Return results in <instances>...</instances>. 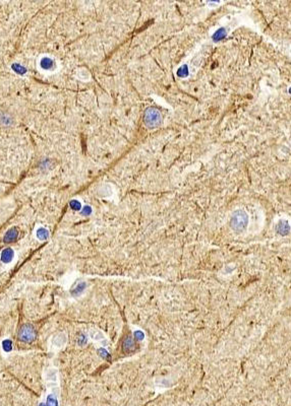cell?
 <instances>
[{
  "label": "cell",
  "mask_w": 291,
  "mask_h": 406,
  "mask_svg": "<svg viewBox=\"0 0 291 406\" xmlns=\"http://www.w3.org/2000/svg\"><path fill=\"white\" fill-rule=\"evenodd\" d=\"M2 347L4 349V351L9 352L12 349V343L10 340H4L2 342Z\"/></svg>",
  "instance_id": "11"
},
{
  "label": "cell",
  "mask_w": 291,
  "mask_h": 406,
  "mask_svg": "<svg viewBox=\"0 0 291 406\" xmlns=\"http://www.w3.org/2000/svg\"><path fill=\"white\" fill-rule=\"evenodd\" d=\"M11 68H12V70H14L15 73H18V74H25V73L27 72V69H25L24 66H21V65H19V64H16V63L12 64Z\"/></svg>",
  "instance_id": "8"
},
{
  "label": "cell",
  "mask_w": 291,
  "mask_h": 406,
  "mask_svg": "<svg viewBox=\"0 0 291 406\" xmlns=\"http://www.w3.org/2000/svg\"><path fill=\"white\" fill-rule=\"evenodd\" d=\"M18 237H19V231L15 227H12L6 232L5 236L3 238V241L5 243H12V242H14L18 239Z\"/></svg>",
  "instance_id": "4"
},
{
  "label": "cell",
  "mask_w": 291,
  "mask_h": 406,
  "mask_svg": "<svg viewBox=\"0 0 291 406\" xmlns=\"http://www.w3.org/2000/svg\"><path fill=\"white\" fill-rule=\"evenodd\" d=\"M276 230H277V232H278V234H279V235H281V236H286V235H288V234H289V232H290V227H289V224H288V222H285V220H281V222H278Z\"/></svg>",
  "instance_id": "5"
},
{
  "label": "cell",
  "mask_w": 291,
  "mask_h": 406,
  "mask_svg": "<svg viewBox=\"0 0 291 406\" xmlns=\"http://www.w3.org/2000/svg\"><path fill=\"white\" fill-rule=\"evenodd\" d=\"M225 29H218V31L215 33V35L213 36V39L215 41H220V40H222L224 37H225Z\"/></svg>",
  "instance_id": "10"
},
{
  "label": "cell",
  "mask_w": 291,
  "mask_h": 406,
  "mask_svg": "<svg viewBox=\"0 0 291 406\" xmlns=\"http://www.w3.org/2000/svg\"><path fill=\"white\" fill-rule=\"evenodd\" d=\"M14 257V250L10 249V248H7L5 250H3V252L1 254V261L4 263H9L12 261Z\"/></svg>",
  "instance_id": "6"
},
{
  "label": "cell",
  "mask_w": 291,
  "mask_h": 406,
  "mask_svg": "<svg viewBox=\"0 0 291 406\" xmlns=\"http://www.w3.org/2000/svg\"><path fill=\"white\" fill-rule=\"evenodd\" d=\"M84 214H90L91 213V208H90L89 206H85V208H84V212H83Z\"/></svg>",
  "instance_id": "14"
},
{
  "label": "cell",
  "mask_w": 291,
  "mask_h": 406,
  "mask_svg": "<svg viewBox=\"0 0 291 406\" xmlns=\"http://www.w3.org/2000/svg\"><path fill=\"white\" fill-rule=\"evenodd\" d=\"M37 237L39 238L40 240H46L47 238L49 237V232H48V231L46 230V228L40 227L39 230L37 231Z\"/></svg>",
  "instance_id": "9"
},
{
  "label": "cell",
  "mask_w": 291,
  "mask_h": 406,
  "mask_svg": "<svg viewBox=\"0 0 291 406\" xmlns=\"http://www.w3.org/2000/svg\"><path fill=\"white\" fill-rule=\"evenodd\" d=\"M70 207L74 210H80V203L76 200H72L70 202Z\"/></svg>",
  "instance_id": "13"
},
{
  "label": "cell",
  "mask_w": 291,
  "mask_h": 406,
  "mask_svg": "<svg viewBox=\"0 0 291 406\" xmlns=\"http://www.w3.org/2000/svg\"><path fill=\"white\" fill-rule=\"evenodd\" d=\"M145 125L149 128H155L159 126L162 122V116L160 111H158L155 108H149L146 110L144 116Z\"/></svg>",
  "instance_id": "1"
},
{
  "label": "cell",
  "mask_w": 291,
  "mask_h": 406,
  "mask_svg": "<svg viewBox=\"0 0 291 406\" xmlns=\"http://www.w3.org/2000/svg\"><path fill=\"white\" fill-rule=\"evenodd\" d=\"M247 215L243 210H237L233 213L232 217H231V227L237 232H242L247 226Z\"/></svg>",
  "instance_id": "2"
},
{
  "label": "cell",
  "mask_w": 291,
  "mask_h": 406,
  "mask_svg": "<svg viewBox=\"0 0 291 406\" xmlns=\"http://www.w3.org/2000/svg\"><path fill=\"white\" fill-rule=\"evenodd\" d=\"M187 73H188V70H187V66L186 65H183L182 67H180L178 69V71H177V74L180 76V77H184V76H186L187 75Z\"/></svg>",
  "instance_id": "12"
},
{
  "label": "cell",
  "mask_w": 291,
  "mask_h": 406,
  "mask_svg": "<svg viewBox=\"0 0 291 406\" xmlns=\"http://www.w3.org/2000/svg\"><path fill=\"white\" fill-rule=\"evenodd\" d=\"M36 336H37V332L35 330V328H34V326L30 325V324L21 326L18 334L19 339L25 343L33 342L36 339Z\"/></svg>",
  "instance_id": "3"
},
{
  "label": "cell",
  "mask_w": 291,
  "mask_h": 406,
  "mask_svg": "<svg viewBox=\"0 0 291 406\" xmlns=\"http://www.w3.org/2000/svg\"><path fill=\"white\" fill-rule=\"evenodd\" d=\"M53 65H54V62H53V60L51 59V58L45 57V58H43L41 60V67L42 68H44V69H51V68L53 67Z\"/></svg>",
  "instance_id": "7"
}]
</instances>
